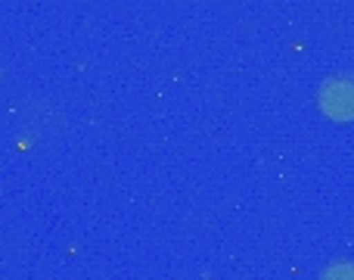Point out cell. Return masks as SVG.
I'll return each instance as SVG.
<instances>
[{
    "mask_svg": "<svg viewBox=\"0 0 354 280\" xmlns=\"http://www.w3.org/2000/svg\"><path fill=\"white\" fill-rule=\"evenodd\" d=\"M324 280H354V265H348V262L333 265V268L324 274Z\"/></svg>",
    "mask_w": 354,
    "mask_h": 280,
    "instance_id": "7a4b0ae2",
    "label": "cell"
},
{
    "mask_svg": "<svg viewBox=\"0 0 354 280\" xmlns=\"http://www.w3.org/2000/svg\"><path fill=\"white\" fill-rule=\"evenodd\" d=\"M320 106L330 119H354V78L351 75H342V78H333L324 85L320 91Z\"/></svg>",
    "mask_w": 354,
    "mask_h": 280,
    "instance_id": "6da1fadb",
    "label": "cell"
}]
</instances>
